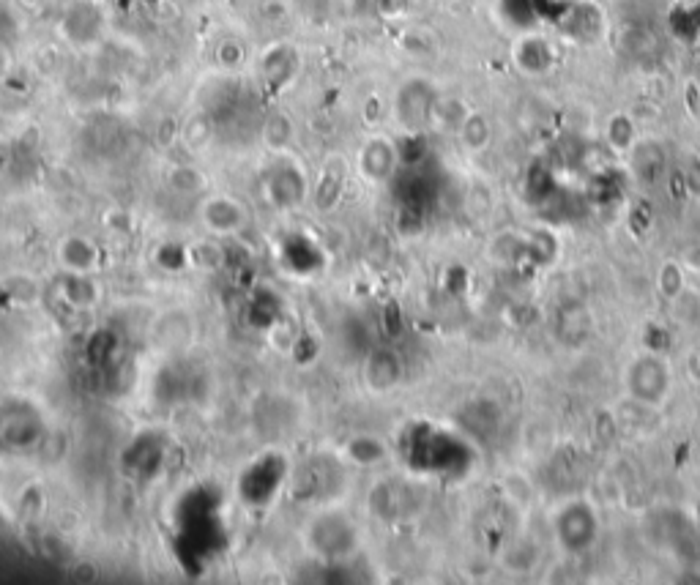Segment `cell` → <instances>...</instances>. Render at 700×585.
Returning <instances> with one entry per match:
<instances>
[]
</instances>
